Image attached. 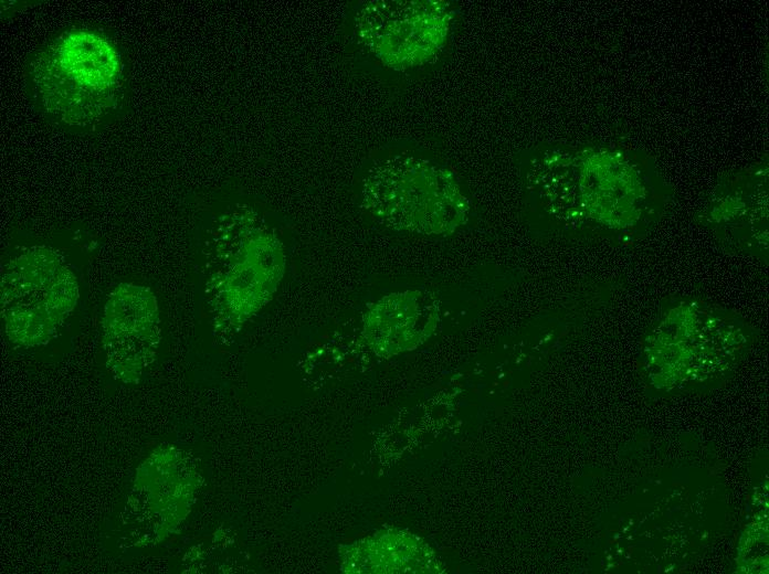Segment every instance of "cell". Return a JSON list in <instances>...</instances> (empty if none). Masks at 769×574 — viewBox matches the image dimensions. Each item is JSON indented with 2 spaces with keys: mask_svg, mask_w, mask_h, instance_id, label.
I'll list each match as a JSON object with an SVG mask.
<instances>
[{
  "mask_svg": "<svg viewBox=\"0 0 769 574\" xmlns=\"http://www.w3.org/2000/svg\"><path fill=\"white\" fill-rule=\"evenodd\" d=\"M203 287L213 330L238 332L275 296L286 270L283 242L254 209L235 205L218 217L203 249Z\"/></svg>",
  "mask_w": 769,
  "mask_h": 574,
  "instance_id": "6da1fadb",
  "label": "cell"
},
{
  "mask_svg": "<svg viewBox=\"0 0 769 574\" xmlns=\"http://www.w3.org/2000/svg\"><path fill=\"white\" fill-rule=\"evenodd\" d=\"M360 198L381 225L429 236L453 234L467 222L471 210L451 170L414 156L373 163L362 179Z\"/></svg>",
  "mask_w": 769,
  "mask_h": 574,
  "instance_id": "7a4b0ae2",
  "label": "cell"
},
{
  "mask_svg": "<svg viewBox=\"0 0 769 574\" xmlns=\"http://www.w3.org/2000/svg\"><path fill=\"white\" fill-rule=\"evenodd\" d=\"M453 17L445 1H368L356 12L355 30L376 59L401 71L422 66L441 53Z\"/></svg>",
  "mask_w": 769,
  "mask_h": 574,
  "instance_id": "3957f363",
  "label": "cell"
},
{
  "mask_svg": "<svg viewBox=\"0 0 769 574\" xmlns=\"http://www.w3.org/2000/svg\"><path fill=\"white\" fill-rule=\"evenodd\" d=\"M40 65L41 93L49 106L66 119L84 118L108 98L119 83L120 57L113 44L88 30L69 31L49 49ZM110 99V98H108Z\"/></svg>",
  "mask_w": 769,
  "mask_h": 574,
  "instance_id": "277c9868",
  "label": "cell"
},
{
  "mask_svg": "<svg viewBox=\"0 0 769 574\" xmlns=\"http://www.w3.org/2000/svg\"><path fill=\"white\" fill-rule=\"evenodd\" d=\"M102 330L108 370L118 380L139 381L160 341L155 294L145 286L117 285L105 302Z\"/></svg>",
  "mask_w": 769,
  "mask_h": 574,
  "instance_id": "5b68a950",
  "label": "cell"
},
{
  "mask_svg": "<svg viewBox=\"0 0 769 574\" xmlns=\"http://www.w3.org/2000/svg\"><path fill=\"white\" fill-rule=\"evenodd\" d=\"M440 300L425 289L393 291L367 305L357 346L388 360L425 343L440 322Z\"/></svg>",
  "mask_w": 769,
  "mask_h": 574,
  "instance_id": "8992f818",
  "label": "cell"
},
{
  "mask_svg": "<svg viewBox=\"0 0 769 574\" xmlns=\"http://www.w3.org/2000/svg\"><path fill=\"white\" fill-rule=\"evenodd\" d=\"M201 477L192 460L175 447L158 448L136 475V490L148 499H139L148 518H155L154 534L162 539L175 531L189 514Z\"/></svg>",
  "mask_w": 769,
  "mask_h": 574,
  "instance_id": "52a82bcc",
  "label": "cell"
},
{
  "mask_svg": "<svg viewBox=\"0 0 769 574\" xmlns=\"http://www.w3.org/2000/svg\"><path fill=\"white\" fill-rule=\"evenodd\" d=\"M345 574L443 573L434 550L417 534L394 527L338 548Z\"/></svg>",
  "mask_w": 769,
  "mask_h": 574,
  "instance_id": "ba28073f",
  "label": "cell"
},
{
  "mask_svg": "<svg viewBox=\"0 0 769 574\" xmlns=\"http://www.w3.org/2000/svg\"><path fill=\"white\" fill-rule=\"evenodd\" d=\"M62 256L46 246H34L10 261L1 274V308L44 306L48 288L64 266Z\"/></svg>",
  "mask_w": 769,
  "mask_h": 574,
  "instance_id": "9c48e42d",
  "label": "cell"
},
{
  "mask_svg": "<svg viewBox=\"0 0 769 574\" xmlns=\"http://www.w3.org/2000/svg\"><path fill=\"white\" fill-rule=\"evenodd\" d=\"M1 312L8 339L21 347L46 343L60 325L40 306L14 305L2 308Z\"/></svg>",
  "mask_w": 769,
  "mask_h": 574,
  "instance_id": "30bf717a",
  "label": "cell"
},
{
  "mask_svg": "<svg viewBox=\"0 0 769 574\" xmlns=\"http://www.w3.org/2000/svg\"><path fill=\"white\" fill-rule=\"evenodd\" d=\"M80 297L78 284L73 272L64 265L55 281L48 288L44 306L61 323L75 308Z\"/></svg>",
  "mask_w": 769,
  "mask_h": 574,
  "instance_id": "8fae6325",
  "label": "cell"
}]
</instances>
